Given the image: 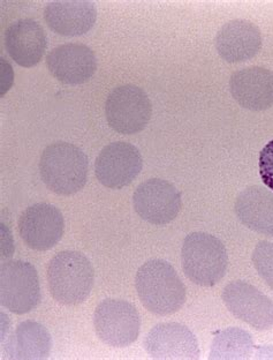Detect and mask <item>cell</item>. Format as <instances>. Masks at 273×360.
<instances>
[{"instance_id": "1", "label": "cell", "mask_w": 273, "mask_h": 360, "mask_svg": "<svg viewBox=\"0 0 273 360\" xmlns=\"http://www.w3.org/2000/svg\"><path fill=\"white\" fill-rule=\"evenodd\" d=\"M135 288L145 309L161 316L177 313L186 302V286L172 264L161 259L142 264Z\"/></svg>"}, {"instance_id": "2", "label": "cell", "mask_w": 273, "mask_h": 360, "mask_svg": "<svg viewBox=\"0 0 273 360\" xmlns=\"http://www.w3.org/2000/svg\"><path fill=\"white\" fill-rule=\"evenodd\" d=\"M87 155L69 142L48 146L39 160V174L48 190L59 195H72L87 183Z\"/></svg>"}, {"instance_id": "3", "label": "cell", "mask_w": 273, "mask_h": 360, "mask_svg": "<svg viewBox=\"0 0 273 360\" xmlns=\"http://www.w3.org/2000/svg\"><path fill=\"white\" fill-rule=\"evenodd\" d=\"M93 282V264L80 252H60L48 264V289L52 297L62 305L84 302L91 295Z\"/></svg>"}, {"instance_id": "4", "label": "cell", "mask_w": 273, "mask_h": 360, "mask_svg": "<svg viewBox=\"0 0 273 360\" xmlns=\"http://www.w3.org/2000/svg\"><path fill=\"white\" fill-rule=\"evenodd\" d=\"M183 271L194 284L211 288L225 276L228 255L225 245L215 236L193 232L183 240Z\"/></svg>"}, {"instance_id": "5", "label": "cell", "mask_w": 273, "mask_h": 360, "mask_svg": "<svg viewBox=\"0 0 273 360\" xmlns=\"http://www.w3.org/2000/svg\"><path fill=\"white\" fill-rule=\"evenodd\" d=\"M152 115V101L145 90L138 86H119L107 96L105 103L107 124L120 134L142 132L150 122Z\"/></svg>"}, {"instance_id": "6", "label": "cell", "mask_w": 273, "mask_h": 360, "mask_svg": "<svg viewBox=\"0 0 273 360\" xmlns=\"http://www.w3.org/2000/svg\"><path fill=\"white\" fill-rule=\"evenodd\" d=\"M93 327L100 341L113 347H126L138 340L141 319L135 306L122 300H105L93 314Z\"/></svg>"}, {"instance_id": "7", "label": "cell", "mask_w": 273, "mask_h": 360, "mask_svg": "<svg viewBox=\"0 0 273 360\" xmlns=\"http://www.w3.org/2000/svg\"><path fill=\"white\" fill-rule=\"evenodd\" d=\"M41 300L37 270L29 262H3L0 271V302L15 314H26Z\"/></svg>"}, {"instance_id": "8", "label": "cell", "mask_w": 273, "mask_h": 360, "mask_svg": "<svg viewBox=\"0 0 273 360\" xmlns=\"http://www.w3.org/2000/svg\"><path fill=\"white\" fill-rule=\"evenodd\" d=\"M133 205L142 219L154 225L168 224L182 208L179 191L172 184L159 178L140 184L133 195Z\"/></svg>"}, {"instance_id": "9", "label": "cell", "mask_w": 273, "mask_h": 360, "mask_svg": "<svg viewBox=\"0 0 273 360\" xmlns=\"http://www.w3.org/2000/svg\"><path fill=\"white\" fill-rule=\"evenodd\" d=\"M143 160L135 146L113 142L104 147L95 162V174L102 185L112 190L128 186L142 171Z\"/></svg>"}, {"instance_id": "10", "label": "cell", "mask_w": 273, "mask_h": 360, "mask_svg": "<svg viewBox=\"0 0 273 360\" xmlns=\"http://www.w3.org/2000/svg\"><path fill=\"white\" fill-rule=\"evenodd\" d=\"M222 302L235 318L246 322L256 330H269L273 327V302L258 288L234 281L222 291Z\"/></svg>"}, {"instance_id": "11", "label": "cell", "mask_w": 273, "mask_h": 360, "mask_svg": "<svg viewBox=\"0 0 273 360\" xmlns=\"http://www.w3.org/2000/svg\"><path fill=\"white\" fill-rule=\"evenodd\" d=\"M64 216L57 207L36 203L27 208L19 219V232L28 248L48 251L58 244L64 235Z\"/></svg>"}, {"instance_id": "12", "label": "cell", "mask_w": 273, "mask_h": 360, "mask_svg": "<svg viewBox=\"0 0 273 360\" xmlns=\"http://www.w3.org/2000/svg\"><path fill=\"white\" fill-rule=\"evenodd\" d=\"M145 347L154 359H199V342L188 327L165 322L149 331Z\"/></svg>"}, {"instance_id": "13", "label": "cell", "mask_w": 273, "mask_h": 360, "mask_svg": "<svg viewBox=\"0 0 273 360\" xmlns=\"http://www.w3.org/2000/svg\"><path fill=\"white\" fill-rule=\"evenodd\" d=\"M48 71L65 84H81L91 80L97 70L93 50L84 44L68 43L53 49L46 57Z\"/></svg>"}, {"instance_id": "14", "label": "cell", "mask_w": 273, "mask_h": 360, "mask_svg": "<svg viewBox=\"0 0 273 360\" xmlns=\"http://www.w3.org/2000/svg\"><path fill=\"white\" fill-rule=\"evenodd\" d=\"M215 50L231 64L254 58L262 48V34L249 20H232L220 28L215 39Z\"/></svg>"}, {"instance_id": "15", "label": "cell", "mask_w": 273, "mask_h": 360, "mask_svg": "<svg viewBox=\"0 0 273 360\" xmlns=\"http://www.w3.org/2000/svg\"><path fill=\"white\" fill-rule=\"evenodd\" d=\"M232 96L244 109L264 111L273 106V72L251 66L234 72L229 80Z\"/></svg>"}, {"instance_id": "16", "label": "cell", "mask_w": 273, "mask_h": 360, "mask_svg": "<svg viewBox=\"0 0 273 360\" xmlns=\"http://www.w3.org/2000/svg\"><path fill=\"white\" fill-rule=\"evenodd\" d=\"M48 46L46 34L39 23L22 19L12 23L5 32V48L11 58L22 68L39 64Z\"/></svg>"}, {"instance_id": "17", "label": "cell", "mask_w": 273, "mask_h": 360, "mask_svg": "<svg viewBox=\"0 0 273 360\" xmlns=\"http://www.w3.org/2000/svg\"><path fill=\"white\" fill-rule=\"evenodd\" d=\"M44 19L48 28L59 35H84L96 22V6L86 0L52 1L44 10Z\"/></svg>"}, {"instance_id": "18", "label": "cell", "mask_w": 273, "mask_h": 360, "mask_svg": "<svg viewBox=\"0 0 273 360\" xmlns=\"http://www.w3.org/2000/svg\"><path fill=\"white\" fill-rule=\"evenodd\" d=\"M235 214L242 224L273 238V192L260 185L244 188L235 199Z\"/></svg>"}, {"instance_id": "19", "label": "cell", "mask_w": 273, "mask_h": 360, "mask_svg": "<svg viewBox=\"0 0 273 360\" xmlns=\"http://www.w3.org/2000/svg\"><path fill=\"white\" fill-rule=\"evenodd\" d=\"M51 336L39 322H21L11 343V358L13 359H46L51 351Z\"/></svg>"}, {"instance_id": "20", "label": "cell", "mask_w": 273, "mask_h": 360, "mask_svg": "<svg viewBox=\"0 0 273 360\" xmlns=\"http://www.w3.org/2000/svg\"><path fill=\"white\" fill-rule=\"evenodd\" d=\"M251 335L240 329L224 330L215 338L211 359H240L247 358L253 349Z\"/></svg>"}, {"instance_id": "21", "label": "cell", "mask_w": 273, "mask_h": 360, "mask_svg": "<svg viewBox=\"0 0 273 360\" xmlns=\"http://www.w3.org/2000/svg\"><path fill=\"white\" fill-rule=\"evenodd\" d=\"M251 260L258 275L273 290V243L260 241L253 251Z\"/></svg>"}, {"instance_id": "22", "label": "cell", "mask_w": 273, "mask_h": 360, "mask_svg": "<svg viewBox=\"0 0 273 360\" xmlns=\"http://www.w3.org/2000/svg\"><path fill=\"white\" fill-rule=\"evenodd\" d=\"M260 176L264 185L273 192V140L264 146L258 158Z\"/></svg>"}, {"instance_id": "23", "label": "cell", "mask_w": 273, "mask_h": 360, "mask_svg": "<svg viewBox=\"0 0 273 360\" xmlns=\"http://www.w3.org/2000/svg\"><path fill=\"white\" fill-rule=\"evenodd\" d=\"M1 66H3L1 70H3L5 73H6V75H4V73H1V79H3V80H1V84L5 82V80H6V84H5V87L1 88V96H4L7 90L10 89L11 86H12V84H13V75H11V77L7 75V73H10L12 68H11V65L8 64V63H6V61L4 60V59H1Z\"/></svg>"}]
</instances>
